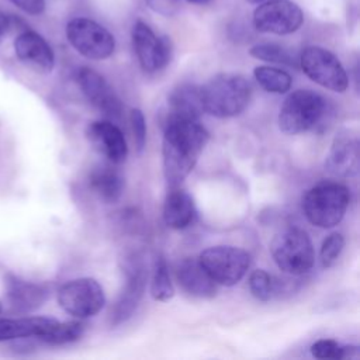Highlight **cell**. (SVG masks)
Listing matches in <instances>:
<instances>
[{"label":"cell","instance_id":"cell-16","mask_svg":"<svg viewBox=\"0 0 360 360\" xmlns=\"http://www.w3.org/2000/svg\"><path fill=\"white\" fill-rule=\"evenodd\" d=\"M326 169L342 177H350L359 172V138L349 129L338 134L332 142L325 162Z\"/></svg>","mask_w":360,"mask_h":360},{"label":"cell","instance_id":"cell-2","mask_svg":"<svg viewBox=\"0 0 360 360\" xmlns=\"http://www.w3.org/2000/svg\"><path fill=\"white\" fill-rule=\"evenodd\" d=\"M200 94L205 112L217 118H229L248 107L252 87L240 75L219 73L200 87Z\"/></svg>","mask_w":360,"mask_h":360},{"label":"cell","instance_id":"cell-35","mask_svg":"<svg viewBox=\"0 0 360 360\" xmlns=\"http://www.w3.org/2000/svg\"><path fill=\"white\" fill-rule=\"evenodd\" d=\"M250 4H260V3H264V1H269V0H248Z\"/></svg>","mask_w":360,"mask_h":360},{"label":"cell","instance_id":"cell-34","mask_svg":"<svg viewBox=\"0 0 360 360\" xmlns=\"http://www.w3.org/2000/svg\"><path fill=\"white\" fill-rule=\"evenodd\" d=\"M188 3H193V4H207V3H210L211 0H187Z\"/></svg>","mask_w":360,"mask_h":360},{"label":"cell","instance_id":"cell-36","mask_svg":"<svg viewBox=\"0 0 360 360\" xmlns=\"http://www.w3.org/2000/svg\"><path fill=\"white\" fill-rule=\"evenodd\" d=\"M0 312H1V304H0Z\"/></svg>","mask_w":360,"mask_h":360},{"label":"cell","instance_id":"cell-10","mask_svg":"<svg viewBox=\"0 0 360 360\" xmlns=\"http://www.w3.org/2000/svg\"><path fill=\"white\" fill-rule=\"evenodd\" d=\"M304 22V13L291 0H269L253 11V25L260 32L287 35L295 32Z\"/></svg>","mask_w":360,"mask_h":360},{"label":"cell","instance_id":"cell-28","mask_svg":"<svg viewBox=\"0 0 360 360\" xmlns=\"http://www.w3.org/2000/svg\"><path fill=\"white\" fill-rule=\"evenodd\" d=\"M249 290L256 300L269 301L276 290V281L267 271L257 269L249 276Z\"/></svg>","mask_w":360,"mask_h":360},{"label":"cell","instance_id":"cell-33","mask_svg":"<svg viewBox=\"0 0 360 360\" xmlns=\"http://www.w3.org/2000/svg\"><path fill=\"white\" fill-rule=\"evenodd\" d=\"M13 25H14V18L4 13H0V42L7 37Z\"/></svg>","mask_w":360,"mask_h":360},{"label":"cell","instance_id":"cell-20","mask_svg":"<svg viewBox=\"0 0 360 360\" xmlns=\"http://www.w3.org/2000/svg\"><path fill=\"white\" fill-rule=\"evenodd\" d=\"M6 294L10 305L15 311L21 312L32 311L41 307L48 295L45 287L28 283L14 276H8L6 280Z\"/></svg>","mask_w":360,"mask_h":360},{"label":"cell","instance_id":"cell-30","mask_svg":"<svg viewBox=\"0 0 360 360\" xmlns=\"http://www.w3.org/2000/svg\"><path fill=\"white\" fill-rule=\"evenodd\" d=\"M129 120H131V127H132L136 149H138V152H142V149L145 148V143H146L145 117L139 108H132L129 112Z\"/></svg>","mask_w":360,"mask_h":360},{"label":"cell","instance_id":"cell-9","mask_svg":"<svg viewBox=\"0 0 360 360\" xmlns=\"http://www.w3.org/2000/svg\"><path fill=\"white\" fill-rule=\"evenodd\" d=\"M60 308L79 319L94 316L105 304L101 285L90 277L75 278L65 283L58 291Z\"/></svg>","mask_w":360,"mask_h":360},{"label":"cell","instance_id":"cell-22","mask_svg":"<svg viewBox=\"0 0 360 360\" xmlns=\"http://www.w3.org/2000/svg\"><path fill=\"white\" fill-rule=\"evenodd\" d=\"M200 87L195 84H181L169 97V117L198 120L202 114Z\"/></svg>","mask_w":360,"mask_h":360},{"label":"cell","instance_id":"cell-5","mask_svg":"<svg viewBox=\"0 0 360 360\" xmlns=\"http://www.w3.org/2000/svg\"><path fill=\"white\" fill-rule=\"evenodd\" d=\"M270 252L278 269L292 276L309 271L315 262L312 242L308 233L300 228H287L278 232L270 243Z\"/></svg>","mask_w":360,"mask_h":360},{"label":"cell","instance_id":"cell-14","mask_svg":"<svg viewBox=\"0 0 360 360\" xmlns=\"http://www.w3.org/2000/svg\"><path fill=\"white\" fill-rule=\"evenodd\" d=\"M86 138L101 156L111 163H122L128 155V146L122 131L110 121H93L86 128Z\"/></svg>","mask_w":360,"mask_h":360},{"label":"cell","instance_id":"cell-12","mask_svg":"<svg viewBox=\"0 0 360 360\" xmlns=\"http://www.w3.org/2000/svg\"><path fill=\"white\" fill-rule=\"evenodd\" d=\"M124 270H125L127 281L114 308L111 309L112 325L125 322L134 314V311L136 309L143 295L145 284L148 278V271L143 264V260L138 255H134L132 257L127 259Z\"/></svg>","mask_w":360,"mask_h":360},{"label":"cell","instance_id":"cell-6","mask_svg":"<svg viewBox=\"0 0 360 360\" xmlns=\"http://www.w3.org/2000/svg\"><path fill=\"white\" fill-rule=\"evenodd\" d=\"M198 262L215 284L231 287L245 277L250 255L233 246H211L200 253Z\"/></svg>","mask_w":360,"mask_h":360},{"label":"cell","instance_id":"cell-31","mask_svg":"<svg viewBox=\"0 0 360 360\" xmlns=\"http://www.w3.org/2000/svg\"><path fill=\"white\" fill-rule=\"evenodd\" d=\"M146 6L165 17H173L180 10V0H145Z\"/></svg>","mask_w":360,"mask_h":360},{"label":"cell","instance_id":"cell-4","mask_svg":"<svg viewBox=\"0 0 360 360\" xmlns=\"http://www.w3.org/2000/svg\"><path fill=\"white\" fill-rule=\"evenodd\" d=\"M326 114L328 103L319 93L300 89L284 100L278 114V127L290 135L301 134L318 127Z\"/></svg>","mask_w":360,"mask_h":360},{"label":"cell","instance_id":"cell-21","mask_svg":"<svg viewBox=\"0 0 360 360\" xmlns=\"http://www.w3.org/2000/svg\"><path fill=\"white\" fill-rule=\"evenodd\" d=\"M90 188L105 204H114L124 191V177L110 165H98L93 167L89 176Z\"/></svg>","mask_w":360,"mask_h":360},{"label":"cell","instance_id":"cell-3","mask_svg":"<svg viewBox=\"0 0 360 360\" xmlns=\"http://www.w3.org/2000/svg\"><path fill=\"white\" fill-rule=\"evenodd\" d=\"M350 193L339 183H321L307 191L302 198V212L305 218L318 228H332L338 225L349 207Z\"/></svg>","mask_w":360,"mask_h":360},{"label":"cell","instance_id":"cell-24","mask_svg":"<svg viewBox=\"0 0 360 360\" xmlns=\"http://www.w3.org/2000/svg\"><path fill=\"white\" fill-rule=\"evenodd\" d=\"M150 295L156 301H169L174 295V288L169 276V269L166 264V260L159 256L155 260L153 266V274L150 281Z\"/></svg>","mask_w":360,"mask_h":360},{"label":"cell","instance_id":"cell-17","mask_svg":"<svg viewBox=\"0 0 360 360\" xmlns=\"http://www.w3.org/2000/svg\"><path fill=\"white\" fill-rule=\"evenodd\" d=\"M179 285L193 297L212 298L217 292L215 281L207 274L198 259L184 257L176 267Z\"/></svg>","mask_w":360,"mask_h":360},{"label":"cell","instance_id":"cell-26","mask_svg":"<svg viewBox=\"0 0 360 360\" xmlns=\"http://www.w3.org/2000/svg\"><path fill=\"white\" fill-rule=\"evenodd\" d=\"M84 332V325L77 321L59 322L52 328V330L41 340L48 345H65L77 340Z\"/></svg>","mask_w":360,"mask_h":360},{"label":"cell","instance_id":"cell-8","mask_svg":"<svg viewBox=\"0 0 360 360\" xmlns=\"http://www.w3.org/2000/svg\"><path fill=\"white\" fill-rule=\"evenodd\" d=\"M300 66L312 82L328 90L343 93L349 86V77L343 65L325 48L307 46L301 52Z\"/></svg>","mask_w":360,"mask_h":360},{"label":"cell","instance_id":"cell-32","mask_svg":"<svg viewBox=\"0 0 360 360\" xmlns=\"http://www.w3.org/2000/svg\"><path fill=\"white\" fill-rule=\"evenodd\" d=\"M17 8L30 14L39 15L45 10V0H10Z\"/></svg>","mask_w":360,"mask_h":360},{"label":"cell","instance_id":"cell-19","mask_svg":"<svg viewBox=\"0 0 360 360\" xmlns=\"http://www.w3.org/2000/svg\"><path fill=\"white\" fill-rule=\"evenodd\" d=\"M197 217V210L193 197L180 188L172 190L165 200L163 219L172 229H184L190 226Z\"/></svg>","mask_w":360,"mask_h":360},{"label":"cell","instance_id":"cell-18","mask_svg":"<svg viewBox=\"0 0 360 360\" xmlns=\"http://www.w3.org/2000/svg\"><path fill=\"white\" fill-rule=\"evenodd\" d=\"M56 323L58 319L48 316L0 318V342L21 338H37L42 340Z\"/></svg>","mask_w":360,"mask_h":360},{"label":"cell","instance_id":"cell-11","mask_svg":"<svg viewBox=\"0 0 360 360\" xmlns=\"http://www.w3.org/2000/svg\"><path fill=\"white\" fill-rule=\"evenodd\" d=\"M132 45L145 72H156L165 68L172 58V44L167 37H158L152 28L138 20L132 27Z\"/></svg>","mask_w":360,"mask_h":360},{"label":"cell","instance_id":"cell-13","mask_svg":"<svg viewBox=\"0 0 360 360\" xmlns=\"http://www.w3.org/2000/svg\"><path fill=\"white\" fill-rule=\"evenodd\" d=\"M77 84L84 97L105 117L120 118L122 114V103L114 89L96 70L83 66L76 75Z\"/></svg>","mask_w":360,"mask_h":360},{"label":"cell","instance_id":"cell-29","mask_svg":"<svg viewBox=\"0 0 360 360\" xmlns=\"http://www.w3.org/2000/svg\"><path fill=\"white\" fill-rule=\"evenodd\" d=\"M345 246V238L339 232H333L322 242L321 246V263L323 267H330L338 260Z\"/></svg>","mask_w":360,"mask_h":360},{"label":"cell","instance_id":"cell-15","mask_svg":"<svg viewBox=\"0 0 360 360\" xmlns=\"http://www.w3.org/2000/svg\"><path fill=\"white\" fill-rule=\"evenodd\" d=\"M14 52L24 65L39 73H49L55 66V53L51 45L32 30H24L15 37Z\"/></svg>","mask_w":360,"mask_h":360},{"label":"cell","instance_id":"cell-7","mask_svg":"<svg viewBox=\"0 0 360 360\" xmlns=\"http://www.w3.org/2000/svg\"><path fill=\"white\" fill-rule=\"evenodd\" d=\"M66 38L80 55L94 60L110 58L115 49L112 34L86 17L72 18L66 24Z\"/></svg>","mask_w":360,"mask_h":360},{"label":"cell","instance_id":"cell-23","mask_svg":"<svg viewBox=\"0 0 360 360\" xmlns=\"http://www.w3.org/2000/svg\"><path fill=\"white\" fill-rule=\"evenodd\" d=\"M253 76L256 82L269 93H285L290 90L292 83L291 76L285 70L273 66H256Z\"/></svg>","mask_w":360,"mask_h":360},{"label":"cell","instance_id":"cell-25","mask_svg":"<svg viewBox=\"0 0 360 360\" xmlns=\"http://www.w3.org/2000/svg\"><path fill=\"white\" fill-rule=\"evenodd\" d=\"M311 353L316 359H353L359 357L360 352L357 346H342L333 339H321L311 346Z\"/></svg>","mask_w":360,"mask_h":360},{"label":"cell","instance_id":"cell-27","mask_svg":"<svg viewBox=\"0 0 360 360\" xmlns=\"http://www.w3.org/2000/svg\"><path fill=\"white\" fill-rule=\"evenodd\" d=\"M249 53L253 58L264 62H273V63H281V65H290V66L295 63L291 53L278 44H271V42L256 44L250 48Z\"/></svg>","mask_w":360,"mask_h":360},{"label":"cell","instance_id":"cell-1","mask_svg":"<svg viewBox=\"0 0 360 360\" xmlns=\"http://www.w3.org/2000/svg\"><path fill=\"white\" fill-rule=\"evenodd\" d=\"M208 138V131L198 120L166 118L162 156L165 177L172 186L190 174Z\"/></svg>","mask_w":360,"mask_h":360}]
</instances>
